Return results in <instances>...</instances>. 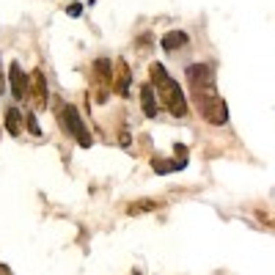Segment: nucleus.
<instances>
[{"mask_svg":"<svg viewBox=\"0 0 275 275\" xmlns=\"http://www.w3.org/2000/svg\"><path fill=\"white\" fill-rule=\"evenodd\" d=\"M3 91H6V85H3V75H0V94H3Z\"/></svg>","mask_w":275,"mask_h":275,"instance_id":"nucleus-13","label":"nucleus"},{"mask_svg":"<svg viewBox=\"0 0 275 275\" xmlns=\"http://www.w3.org/2000/svg\"><path fill=\"white\" fill-rule=\"evenodd\" d=\"M69 14H72V17H77V14H80V6H77V3H75V6H69Z\"/></svg>","mask_w":275,"mask_h":275,"instance_id":"nucleus-12","label":"nucleus"},{"mask_svg":"<svg viewBox=\"0 0 275 275\" xmlns=\"http://www.w3.org/2000/svg\"><path fill=\"white\" fill-rule=\"evenodd\" d=\"M140 96H143V110H146V116H157V105H154V91H151V85H143Z\"/></svg>","mask_w":275,"mask_h":275,"instance_id":"nucleus-9","label":"nucleus"},{"mask_svg":"<svg viewBox=\"0 0 275 275\" xmlns=\"http://www.w3.org/2000/svg\"><path fill=\"white\" fill-rule=\"evenodd\" d=\"M151 75H154V85H157L160 96H163V105L171 110L173 116H185V113H187V102H185V96H182V91H179V85L165 75V69L160 66V63L151 66Z\"/></svg>","mask_w":275,"mask_h":275,"instance_id":"nucleus-1","label":"nucleus"},{"mask_svg":"<svg viewBox=\"0 0 275 275\" xmlns=\"http://www.w3.org/2000/svg\"><path fill=\"white\" fill-rule=\"evenodd\" d=\"M8 82H11L14 96H17V99H25V94H28V80H25V75H22L20 63H11V69H8Z\"/></svg>","mask_w":275,"mask_h":275,"instance_id":"nucleus-4","label":"nucleus"},{"mask_svg":"<svg viewBox=\"0 0 275 275\" xmlns=\"http://www.w3.org/2000/svg\"><path fill=\"white\" fill-rule=\"evenodd\" d=\"M118 75H116V91H118V94H127V91H130V69H127V66H124V63H118Z\"/></svg>","mask_w":275,"mask_h":275,"instance_id":"nucleus-8","label":"nucleus"},{"mask_svg":"<svg viewBox=\"0 0 275 275\" xmlns=\"http://www.w3.org/2000/svg\"><path fill=\"white\" fill-rule=\"evenodd\" d=\"M187 80H190L192 88L212 85V66H206V63H192V66H187Z\"/></svg>","mask_w":275,"mask_h":275,"instance_id":"nucleus-3","label":"nucleus"},{"mask_svg":"<svg viewBox=\"0 0 275 275\" xmlns=\"http://www.w3.org/2000/svg\"><path fill=\"white\" fill-rule=\"evenodd\" d=\"M187 44V33H182V30H173V33H165L163 39V47L171 53V50H179V47H185Z\"/></svg>","mask_w":275,"mask_h":275,"instance_id":"nucleus-6","label":"nucleus"},{"mask_svg":"<svg viewBox=\"0 0 275 275\" xmlns=\"http://www.w3.org/2000/svg\"><path fill=\"white\" fill-rule=\"evenodd\" d=\"M6 127H8V132H11V135H20V132H22V116H20V110H17V108H8V113H6Z\"/></svg>","mask_w":275,"mask_h":275,"instance_id":"nucleus-7","label":"nucleus"},{"mask_svg":"<svg viewBox=\"0 0 275 275\" xmlns=\"http://www.w3.org/2000/svg\"><path fill=\"white\" fill-rule=\"evenodd\" d=\"M28 130L33 132V135H41V130H39V124H36V116H33V113L28 116Z\"/></svg>","mask_w":275,"mask_h":275,"instance_id":"nucleus-11","label":"nucleus"},{"mask_svg":"<svg viewBox=\"0 0 275 275\" xmlns=\"http://www.w3.org/2000/svg\"><path fill=\"white\" fill-rule=\"evenodd\" d=\"M157 201H138V204L127 206V215H140V212H151V209H157Z\"/></svg>","mask_w":275,"mask_h":275,"instance_id":"nucleus-10","label":"nucleus"},{"mask_svg":"<svg viewBox=\"0 0 275 275\" xmlns=\"http://www.w3.org/2000/svg\"><path fill=\"white\" fill-rule=\"evenodd\" d=\"M30 85H33V94H36V105L44 108V102H47V85H44V75H41L39 69H36L33 77H30Z\"/></svg>","mask_w":275,"mask_h":275,"instance_id":"nucleus-5","label":"nucleus"},{"mask_svg":"<svg viewBox=\"0 0 275 275\" xmlns=\"http://www.w3.org/2000/svg\"><path fill=\"white\" fill-rule=\"evenodd\" d=\"M58 121H61V127L75 138L80 146H85V149L91 146V135H88V130L82 127V118H80V113H77L75 105H63V110L58 113Z\"/></svg>","mask_w":275,"mask_h":275,"instance_id":"nucleus-2","label":"nucleus"}]
</instances>
